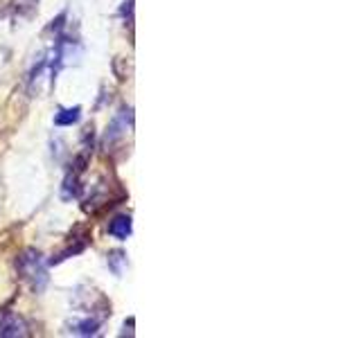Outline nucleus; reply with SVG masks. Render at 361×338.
Returning a JSON list of instances; mask_svg holds the SVG:
<instances>
[{"label":"nucleus","mask_w":361,"mask_h":338,"mask_svg":"<svg viewBox=\"0 0 361 338\" xmlns=\"http://www.w3.org/2000/svg\"><path fill=\"white\" fill-rule=\"evenodd\" d=\"M82 120V106H73V108H59L54 115L56 127H73Z\"/></svg>","instance_id":"nucleus-6"},{"label":"nucleus","mask_w":361,"mask_h":338,"mask_svg":"<svg viewBox=\"0 0 361 338\" xmlns=\"http://www.w3.org/2000/svg\"><path fill=\"white\" fill-rule=\"evenodd\" d=\"M102 327V318H84L71 323V332L77 336H95Z\"/></svg>","instance_id":"nucleus-5"},{"label":"nucleus","mask_w":361,"mask_h":338,"mask_svg":"<svg viewBox=\"0 0 361 338\" xmlns=\"http://www.w3.org/2000/svg\"><path fill=\"white\" fill-rule=\"evenodd\" d=\"M113 73H116V77L120 79V82H127L133 73V65H131L129 56L127 59H124V56H116V59H113Z\"/></svg>","instance_id":"nucleus-9"},{"label":"nucleus","mask_w":361,"mask_h":338,"mask_svg":"<svg viewBox=\"0 0 361 338\" xmlns=\"http://www.w3.org/2000/svg\"><path fill=\"white\" fill-rule=\"evenodd\" d=\"M131 122H133V113L131 108H122L116 118H113V122L109 124V129H106V135H104V144H113V142H118L120 138H124L127 135V131L131 129Z\"/></svg>","instance_id":"nucleus-2"},{"label":"nucleus","mask_w":361,"mask_h":338,"mask_svg":"<svg viewBox=\"0 0 361 338\" xmlns=\"http://www.w3.org/2000/svg\"><path fill=\"white\" fill-rule=\"evenodd\" d=\"M131 230H133V225H131L129 214H120V217H116L109 223V234L118 242H127L131 237Z\"/></svg>","instance_id":"nucleus-4"},{"label":"nucleus","mask_w":361,"mask_h":338,"mask_svg":"<svg viewBox=\"0 0 361 338\" xmlns=\"http://www.w3.org/2000/svg\"><path fill=\"white\" fill-rule=\"evenodd\" d=\"M16 270L18 275L27 282L34 293H43L48 287V270L41 259V253L34 251V248H25L18 259H16Z\"/></svg>","instance_id":"nucleus-1"},{"label":"nucleus","mask_w":361,"mask_h":338,"mask_svg":"<svg viewBox=\"0 0 361 338\" xmlns=\"http://www.w3.org/2000/svg\"><path fill=\"white\" fill-rule=\"evenodd\" d=\"M106 264H109V268L113 270V275H116V277H122L124 266H127V255H124L122 251H111V253L106 255Z\"/></svg>","instance_id":"nucleus-8"},{"label":"nucleus","mask_w":361,"mask_h":338,"mask_svg":"<svg viewBox=\"0 0 361 338\" xmlns=\"http://www.w3.org/2000/svg\"><path fill=\"white\" fill-rule=\"evenodd\" d=\"M23 336H30V330L27 323L18 313L5 311L0 315V338H23Z\"/></svg>","instance_id":"nucleus-3"},{"label":"nucleus","mask_w":361,"mask_h":338,"mask_svg":"<svg viewBox=\"0 0 361 338\" xmlns=\"http://www.w3.org/2000/svg\"><path fill=\"white\" fill-rule=\"evenodd\" d=\"M79 176H82V174H79L77 169H73V172L66 176L63 187H61V199L63 201H71V199L79 196V192H82V185H79Z\"/></svg>","instance_id":"nucleus-7"}]
</instances>
